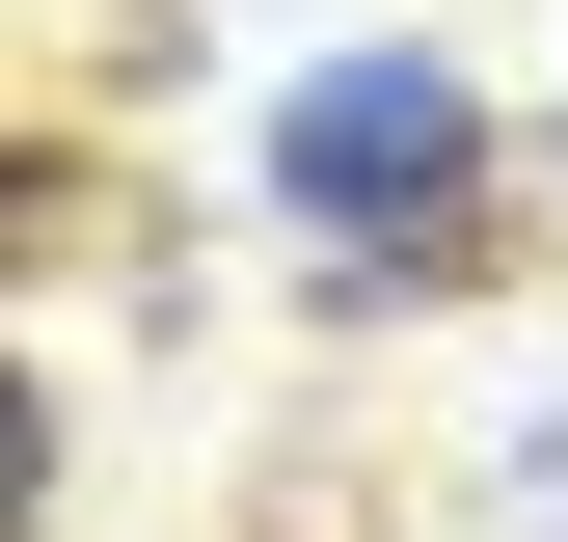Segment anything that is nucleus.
I'll return each mask as SVG.
<instances>
[{"label": "nucleus", "mask_w": 568, "mask_h": 542, "mask_svg": "<svg viewBox=\"0 0 568 542\" xmlns=\"http://www.w3.org/2000/svg\"><path fill=\"white\" fill-rule=\"evenodd\" d=\"M271 218H298L325 271H434L460 218H487V109H460V54H298L271 82Z\"/></svg>", "instance_id": "obj_1"}, {"label": "nucleus", "mask_w": 568, "mask_h": 542, "mask_svg": "<svg viewBox=\"0 0 568 542\" xmlns=\"http://www.w3.org/2000/svg\"><path fill=\"white\" fill-rule=\"evenodd\" d=\"M541 489H568V434H541Z\"/></svg>", "instance_id": "obj_2"}]
</instances>
